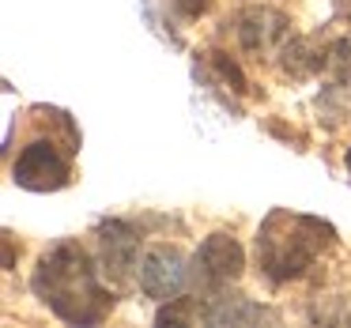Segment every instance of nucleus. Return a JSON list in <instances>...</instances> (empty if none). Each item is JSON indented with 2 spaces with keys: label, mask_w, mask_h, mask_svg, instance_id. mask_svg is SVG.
<instances>
[{
  "label": "nucleus",
  "mask_w": 351,
  "mask_h": 328,
  "mask_svg": "<svg viewBox=\"0 0 351 328\" xmlns=\"http://www.w3.org/2000/svg\"><path fill=\"white\" fill-rule=\"evenodd\" d=\"M343 162H348V174H351V147H348V155H343Z\"/></svg>",
  "instance_id": "9d476101"
},
{
  "label": "nucleus",
  "mask_w": 351,
  "mask_h": 328,
  "mask_svg": "<svg viewBox=\"0 0 351 328\" xmlns=\"http://www.w3.org/2000/svg\"><path fill=\"white\" fill-rule=\"evenodd\" d=\"M332 242V227L313 215L272 212L265 227L257 230V264L268 279L287 283L310 272V264L321 257V249Z\"/></svg>",
  "instance_id": "f03ea898"
},
{
  "label": "nucleus",
  "mask_w": 351,
  "mask_h": 328,
  "mask_svg": "<svg viewBox=\"0 0 351 328\" xmlns=\"http://www.w3.org/2000/svg\"><path fill=\"white\" fill-rule=\"evenodd\" d=\"M287 34V19L276 12H250L242 19V46L250 53H268L272 42H280Z\"/></svg>",
  "instance_id": "0eeeda50"
},
{
  "label": "nucleus",
  "mask_w": 351,
  "mask_h": 328,
  "mask_svg": "<svg viewBox=\"0 0 351 328\" xmlns=\"http://www.w3.org/2000/svg\"><path fill=\"white\" fill-rule=\"evenodd\" d=\"M12 174H16V185H23L31 192H57L72 181L69 155H61V147L53 140H31L19 151Z\"/></svg>",
  "instance_id": "7ed1b4c3"
},
{
  "label": "nucleus",
  "mask_w": 351,
  "mask_h": 328,
  "mask_svg": "<svg viewBox=\"0 0 351 328\" xmlns=\"http://www.w3.org/2000/svg\"><path fill=\"white\" fill-rule=\"evenodd\" d=\"M174 4H178V8H182L185 16H189V19H197L200 12L208 8V0H174Z\"/></svg>",
  "instance_id": "1a4fd4ad"
},
{
  "label": "nucleus",
  "mask_w": 351,
  "mask_h": 328,
  "mask_svg": "<svg viewBox=\"0 0 351 328\" xmlns=\"http://www.w3.org/2000/svg\"><path fill=\"white\" fill-rule=\"evenodd\" d=\"M136 257H140V242L125 223L110 219L99 227V272L106 279L121 283L129 279V272L136 268Z\"/></svg>",
  "instance_id": "423d86ee"
},
{
  "label": "nucleus",
  "mask_w": 351,
  "mask_h": 328,
  "mask_svg": "<svg viewBox=\"0 0 351 328\" xmlns=\"http://www.w3.org/2000/svg\"><path fill=\"white\" fill-rule=\"evenodd\" d=\"M34 294L69 325H99L114 310V294L102 287L99 268L76 242H57L34 268Z\"/></svg>",
  "instance_id": "f257e3e1"
},
{
  "label": "nucleus",
  "mask_w": 351,
  "mask_h": 328,
  "mask_svg": "<svg viewBox=\"0 0 351 328\" xmlns=\"http://www.w3.org/2000/svg\"><path fill=\"white\" fill-rule=\"evenodd\" d=\"M268 313L261 310V305H250L245 298H234V305H230V298L219 305V310L208 313V320L212 325H250V320H265Z\"/></svg>",
  "instance_id": "6e6552de"
},
{
  "label": "nucleus",
  "mask_w": 351,
  "mask_h": 328,
  "mask_svg": "<svg viewBox=\"0 0 351 328\" xmlns=\"http://www.w3.org/2000/svg\"><path fill=\"white\" fill-rule=\"evenodd\" d=\"M242 268H245V253L230 234L204 238V245L193 257V272H197V279L204 287H227V283H234L242 275Z\"/></svg>",
  "instance_id": "39448f33"
},
{
  "label": "nucleus",
  "mask_w": 351,
  "mask_h": 328,
  "mask_svg": "<svg viewBox=\"0 0 351 328\" xmlns=\"http://www.w3.org/2000/svg\"><path fill=\"white\" fill-rule=\"evenodd\" d=\"M185 283H189V268H185V257L174 245H155V249H147L144 264H140V287H144L147 298H155V302H174V298H182Z\"/></svg>",
  "instance_id": "20e7f679"
}]
</instances>
